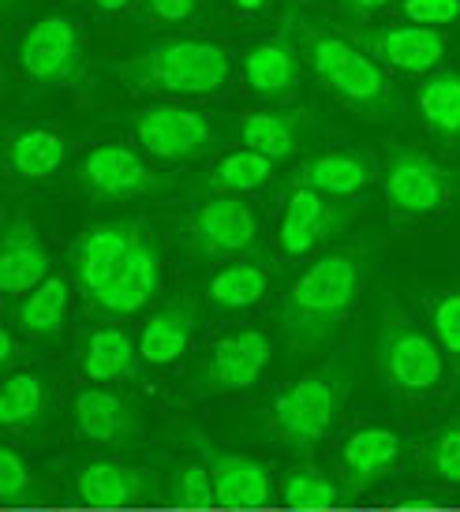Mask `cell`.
I'll use <instances>...</instances> for the list:
<instances>
[{
    "mask_svg": "<svg viewBox=\"0 0 460 512\" xmlns=\"http://www.w3.org/2000/svg\"><path fill=\"white\" fill-rule=\"evenodd\" d=\"M68 143L57 131L45 128H19L8 135V165L23 180H45L64 165Z\"/></svg>",
    "mask_w": 460,
    "mask_h": 512,
    "instance_id": "28",
    "label": "cell"
},
{
    "mask_svg": "<svg viewBox=\"0 0 460 512\" xmlns=\"http://www.w3.org/2000/svg\"><path fill=\"white\" fill-rule=\"evenodd\" d=\"M139 236L143 232L135 221H101L79 232V240L72 243V281L79 285V292L87 299L98 296Z\"/></svg>",
    "mask_w": 460,
    "mask_h": 512,
    "instance_id": "12",
    "label": "cell"
},
{
    "mask_svg": "<svg viewBox=\"0 0 460 512\" xmlns=\"http://www.w3.org/2000/svg\"><path fill=\"white\" fill-rule=\"evenodd\" d=\"M419 116L442 143H460V72H434L416 90Z\"/></svg>",
    "mask_w": 460,
    "mask_h": 512,
    "instance_id": "27",
    "label": "cell"
},
{
    "mask_svg": "<svg viewBox=\"0 0 460 512\" xmlns=\"http://www.w3.org/2000/svg\"><path fill=\"white\" fill-rule=\"evenodd\" d=\"M345 382L337 374H307L274 397V430L288 445H315L333 430Z\"/></svg>",
    "mask_w": 460,
    "mask_h": 512,
    "instance_id": "4",
    "label": "cell"
},
{
    "mask_svg": "<svg viewBox=\"0 0 460 512\" xmlns=\"http://www.w3.org/2000/svg\"><path fill=\"white\" fill-rule=\"evenodd\" d=\"M116 79L161 98H217L232 83V57L210 38H165L116 64Z\"/></svg>",
    "mask_w": 460,
    "mask_h": 512,
    "instance_id": "2",
    "label": "cell"
},
{
    "mask_svg": "<svg viewBox=\"0 0 460 512\" xmlns=\"http://www.w3.org/2000/svg\"><path fill=\"white\" fill-rule=\"evenodd\" d=\"M72 419L75 430L94 445H120V441H131V434H135V408L116 393H105L94 385L75 397Z\"/></svg>",
    "mask_w": 460,
    "mask_h": 512,
    "instance_id": "20",
    "label": "cell"
},
{
    "mask_svg": "<svg viewBox=\"0 0 460 512\" xmlns=\"http://www.w3.org/2000/svg\"><path fill=\"white\" fill-rule=\"evenodd\" d=\"M434 341L446 356L460 359V292H446V296L434 299L431 311Z\"/></svg>",
    "mask_w": 460,
    "mask_h": 512,
    "instance_id": "35",
    "label": "cell"
},
{
    "mask_svg": "<svg viewBox=\"0 0 460 512\" xmlns=\"http://www.w3.org/2000/svg\"><path fill=\"white\" fill-rule=\"evenodd\" d=\"M356 49H360V45L348 42V38H337V34H322V30H315V34H307V49H303V53H307L311 72L330 86L337 75L345 72L348 60L356 57Z\"/></svg>",
    "mask_w": 460,
    "mask_h": 512,
    "instance_id": "33",
    "label": "cell"
},
{
    "mask_svg": "<svg viewBox=\"0 0 460 512\" xmlns=\"http://www.w3.org/2000/svg\"><path fill=\"white\" fill-rule=\"evenodd\" d=\"M389 0H341V8H345L348 15H352V19H371L374 12H382V8H386Z\"/></svg>",
    "mask_w": 460,
    "mask_h": 512,
    "instance_id": "40",
    "label": "cell"
},
{
    "mask_svg": "<svg viewBox=\"0 0 460 512\" xmlns=\"http://www.w3.org/2000/svg\"><path fill=\"white\" fill-rule=\"evenodd\" d=\"M431 464L438 471V479L446 483H460V423L446 427L431 445Z\"/></svg>",
    "mask_w": 460,
    "mask_h": 512,
    "instance_id": "38",
    "label": "cell"
},
{
    "mask_svg": "<svg viewBox=\"0 0 460 512\" xmlns=\"http://www.w3.org/2000/svg\"><path fill=\"white\" fill-rule=\"evenodd\" d=\"M173 501L180 509H210L217 505L214 475L206 464H184L173 475Z\"/></svg>",
    "mask_w": 460,
    "mask_h": 512,
    "instance_id": "34",
    "label": "cell"
},
{
    "mask_svg": "<svg viewBox=\"0 0 460 512\" xmlns=\"http://www.w3.org/2000/svg\"><path fill=\"white\" fill-rule=\"evenodd\" d=\"M363 288V258L356 251H330L315 258L292 281L281 303V329L292 352H311L352 311Z\"/></svg>",
    "mask_w": 460,
    "mask_h": 512,
    "instance_id": "1",
    "label": "cell"
},
{
    "mask_svg": "<svg viewBox=\"0 0 460 512\" xmlns=\"http://www.w3.org/2000/svg\"><path fill=\"white\" fill-rule=\"evenodd\" d=\"M34 494V471L27 468V460L15 449H0V501H23Z\"/></svg>",
    "mask_w": 460,
    "mask_h": 512,
    "instance_id": "36",
    "label": "cell"
},
{
    "mask_svg": "<svg viewBox=\"0 0 460 512\" xmlns=\"http://www.w3.org/2000/svg\"><path fill=\"white\" fill-rule=\"evenodd\" d=\"M68 311H72V281L49 277L15 303V329L30 341H53L68 322Z\"/></svg>",
    "mask_w": 460,
    "mask_h": 512,
    "instance_id": "22",
    "label": "cell"
},
{
    "mask_svg": "<svg viewBox=\"0 0 460 512\" xmlns=\"http://www.w3.org/2000/svg\"><path fill=\"white\" fill-rule=\"evenodd\" d=\"M199 329V314L191 303H173L161 307L146 318V326L139 329V356L150 367H169L191 348V337Z\"/></svg>",
    "mask_w": 460,
    "mask_h": 512,
    "instance_id": "21",
    "label": "cell"
},
{
    "mask_svg": "<svg viewBox=\"0 0 460 512\" xmlns=\"http://www.w3.org/2000/svg\"><path fill=\"white\" fill-rule=\"evenodd\" d=\"M199 445L206 449V468L214 475L221 509H262L266 501L274 498V475L262 460L240 453H221V449H210L206 441H199Z\"/></svg>",
    "mask_w": 460,
    "mask_h": 512,
    "instance_id": "16",
    "label": "cell"
},
{
    "mask_svg": "<svg viewBox=\"0 0 460 512\" xmlns=\"http://www.w3.org/2000/svg\"><path fill=\"white\" fill-rule=\"evenodd\" d=\"M75 483H79V498L90 509H128L150 498V475L116 460H90L87 468H79Z\"/></svg>",
    "mask_w": 460,
    "mask_h": 512,
    "instance_id": "18",
    "label": "cell"
},
{
    "mask_svg": "<svg viewBox=\"0 0 460 512\" xmlns=\"http://www.w3.org/2000/svg\"><path fill=\"white\" fill-rule=\"evenodd\" d=\"M232 8H240V12H266L274 0H229Z\"/></svg>",
    "mask_w": 460,
    "mask_h": 512,
    "instance_id": "42",
    "label": "cell"
},
{
    "mask_svg": "<svg viewBox=\"0 0 460 512\" xmlns=\"http://www.w3.org/2000/svg\"><path fill=\"white\" fill-rule=\"evenodd\" d=\"M378 367L397 393L419 397L442 382L446 374V352L438 348L434 337L408 322H389L378 333Z\"/></svg>",
    "mask_w": 460,
    "mask_h": 512,
    "instance_id": "6",
    "label": "cell"
},
{
    "mask_svg": "<svg viewBox=\"0 0 460 512\" xmlns=\"http://www.w3.org/2000/svg\"><path fill=\"white\" fill-rule=\"evenodd\" d=\"M139 344H131V337L120 326H101L94 329L83 344V378L94 385L105 382H128L139 374Z\"/></svg>",
    "mask_w": 460,
    "mask_h": 512,
    "instance_id": "23",
    "label": "cell"
},
{
    "mask_svg": "<svg viewBox=\"0 0 460 512\" xmlns=\"http://www.w3.org/2000/svg\"><path fill=\"white\" fill-rule=\"evenodd\" d=\"M330 90L341 101L356 105L360 113H393L397 109V90L389 83L386 68L374 57H367L363 49H356V57L345 64V72L330 83Z\"/></svg>",
    "mask_w": 460,
    "mask_h": 512,
    "instance_id": "24",
    "label": "cell"
},
{
    "mask_svg": "<svg viewBox=\"0 0 460 512\" xmlns=\"http://www.w3.org/2000/svg\"><path fill=\"white\" fill-rule=\"evenodd\" d=\"M53 277V258L45 251L38 228L27 217L8 221L0 236V292L12 299H23L27 292Z\"/></svg>",
    "mask_w": 460,
    "mask_h": 512,
    "instance_id": "15",
    "label": "cell"
},
{
    "mask_svg": "<svg viewBox=\"0 0 460 512\" xmlns=\"http://www.w3.org/2000/svg\"><path fill=\"white\" fill-rule=\"evenodd\" d=\"M135 143L143 154L169 161V165H191L214 146V124L195 109L184 105H146L131 116Z\"/></svg>",
    "mask_w": 460,
    "mask_h": 512,
    "instance_id": "5",
    "label": "cell"
},
{
    "mask_svg": "<svg viewBox=\"0 0 460 512\" xmlns=\"http://www.w3.org/2000/svg\"><path fill=\"white\" fill-rule=\"evenodd\" d=\"M161 292V251L154 240L139 236L128 258L116 266V273L105 281L98 296H90V311L109 318H128L150 307Z\"/></svg>",
    "mask_w": 460,
    "mask_h": 512,
    "instance_id": "10",
    "label": "cell"
},
{
    "mask_svg": "<svg viewBox=\"0 0 460 512\" xmlns=\"http://www.w3.org/2000/svg\"><path fill=\"white\" fill-rule=\"evenodd\" d=\"M0 367H15V333L12 329L0 333Z\"/></svg>",
    "mask_w": 460,
    "mask_h": 512,
    "instance_id": "41",
    "label": "cell"
},
{
    "mask_svg": "<svg viewBox=\"0 0 460 512\" xmlns=\"http://www.w3.org/2000/svg\"><path fill=\"white\" fill-rule=\"evenodd\" d=\"M352 210L333 206L326 195H318L311 187L292 184L285 195V210H281V225H277V247L285 258L311 255L318 243L341 232Z\"/></svg>",
    "mask_w": 460,
    "mask_h": 512,
    "instance_id": "11",
    "label": "cell"
},
{
    "mask_svg": "<svg viewBox=\"0 0 460 512\" xmlns=\"http://www.w3.org/2000/svg\"><path fill=\"white\" fill-rule=\"evenodd\" d=\"M15 4H19V0H4V8H15Z\"/></svg>",
    "mask_w": 460,
    "mask_h": 512,
    "instance_id": "44",
    "label": "cell"
},
{
    "mask_svg": "<svg viewBox=\"0 0 460 512\" xmlns=\"http://www.w3.org/2000/svg\"><path fill=\"white\" fill-rule=\"evenodd\" d=\"M195 8H199V0H146V15L158 19V23H169V27L187 23L195 15Z\"/></svg>",
    "mask_w": 460,
    "mask_h": 512,
    "instance_id": "39",
    "label": "cell"
},
{
    "mask_svg": "<svg viewBox=\"0 0 460 512\" xmlns=\"http://www.w3.org/2000/svg\"><path fill=\"white\" fill-rule=\"evenodd\" d=\"M367 57H374L378 64H389L404 75H434L438 64L446 60V42L442 34L431 27H378V30H360L356 34Z\"/></svg>",
    "mask_w": 460,
    "mask_h": 512,
    "instance_id": "13",
    "label": "cell"
},
{
    "mask_svg": "<svg viewBox=\"0 0 460 512\" xmlns=\"http://www.w3.org/2000/svg\"><path fill=\"white\" fill-rule=\"evenodd\" d=\"M367 176H371V169H367V161L360 154L337 150V154L307 157L292 184L311 187V191L326 195L330 202H341V199H352V195H363Z\"/></svg>",
    "mask_w": 460,
    "mask_h": 512,
    "instance_id": "26",
    "label": "cell"
},
{
    "mask_svg": "<svg viewBox=\"0 0 460 512\" xmlns=\"http://www.w3.org/2000/svg\"><path fill=\"white\" fill-rule=\"evenodd\" d=\"M274 165L277 161H270L266 154H255V150L240 146V150L225 154L210 169V187L217 195H251L274 176Z\"/></svg>",
    "mask_w": 460,
    "mask_h": 512,
    "instance_id": "30",
    "label": "cell"
},
{
    "mask_svg": "<svg viewBox=\"0 0 460 512\" xmlns=\"http://www.w3.org/2000/svg\"><path fill=\"white\" fill-rule=\"evenodd\" d=\"M259 243V214L244 195H214L191 214V251L199 258H240Z\"/></svg>",
    "mask_w": 460,
    "mask_h": 512,
    "instance_id": "7",
    "label": "cell"
},
{
    "mask_svg": "<svg viewBox=\"0 0 460 512\" xmlns=\"http://www.w3.org/2000/svg\"><path fill=\"white\" fill-rule=\"evenodd\" d=\"M404 15L416 27H446L460 19V0H401Z\"/></svg>",
    "mask_w": 460,
    "mask_h": 512,
    "instance_id": "37",
    "label": "cell"
},
{
    "mask_svg": "<svg viewBox=\"0 0 460 512\" xmlns=\"http://www.w3.org/2000/svg\"><path fill=\"white\" fill-rule=\"evenodd\" d=\"M94 4H98V12H128L131 4H135V0H94Z\"/></svg>",
    "mask_w": 460,
    "mask_h": 512,
    "instance_id": "43",
    "label": "cell"
},
{
    "mask_svg": "<svg viewBox=\"0 0 460 512\" xmlns=\"http://www.w3.org/2000/svg\"><path fill=\"white\" fill-rule=\"evenodd\" d=\"M45 412V382L38 374H8L0 382V427L19 430L38 423Z\"/></svg>",
    "mask_w": 460,
    "mask_h": 512,
    "instance_id": "31",
    "label": "cell"
},
{
    "mask_svg": "<svg viewBox=\"0 0 460 512\" xmlns=\"http://www.w3.org/2000/svg\"><path fill=\"white\" fill-rule=\"evenodd\" d=\"M270 288V273L262 262H229L225 270H217L206 285V299L217 311H247L255 307Z\"/></svg>",
    "mask_w": 460,
    "mask_h": 512,
    "instance_id": "29",
    "label": "cell"
},
{
    "mask_svg": "<svg viewBox=\"0 0 460 512\" xmlns=\"http://www.w3.org/2000/svg\"><path fill=\"white\" fill-rule=\"evenodd\" d=\"M281 501H285L288 509H300V512L330 509V505H337V486L315 464H300V468H292L281 479Z\"/></svg>",
    "mask_w": 460,
    "mask_h": 512,
    "instance_id": "32",
    "label": "cell"
},
{
    "mask_svg": "<svg viewBox=\"0 0 460 512\" xmlns=\"http://www.w3.org/2000/svg\"><path fill=\"white\" fill-rule=\"evenodd\" d=\"M307 120L311 116L303 109H262V113H247L236 120V139L255 150V154H266L270 161H285V157L296 154L300 139L307 135Z\"/></svg>",
    "mask_w": 460,
    "mask_h": 512,
    "instance_id": "19",
    "label": "cell"
},
{
    "mask_svg": "<svg viewBox=\"0 0 460 512\" xmlns=\"http://www.w3.org/2000/svg\"><path fill=\"white\" fill-rule=\"evenodd\" d=\"M274 356V344L262 329H240L229 333L210 348L206 367H202V382L217 389V393H236V389H251L259 382Z\"/></svg>",
    "mask_w": 460,
    "mask_h": 512,
    "instance_id": "14",
    "label": "cell"
},
{
    "mask_svg": "<svg viewBox=\"0 0 460 512\" xmlns=\"http://www.w3.org/2000/svg\"><path fill=\"white\" fill-rule=\"evenodd\" d=\"M401 453H404L401 438L389 427H360L345 441L341 464H345L348 479L363 490L367 483H374V479H382V475H389V471L397 468Z\"/></svg>",
    "mask_w": 460,
    "mask_h": 512,
    "instance_id": "25",
    "label": "cell"
},
{
    "mask_svg": "<svg viewBox=\"0 0 460 512\" xmlns=\"http://www.w3.org/2000/svg\"><path fill=\"white\" fill-rule=\"evenodd\" d=\"M79 180H83V187H87L94 199H105V202L143 199V195H158V191L169 187L165 176H158L143 157L124 143L94 146L83 157V165H79Z\"/></svg>",
    "mask_w": 460,
    "mask_h": 512,
    "instance_id": "8",
    "label": "cell"
},
{
    "mask_svg": "<svg viewBox=\"0 0 460 512\" xmlns=\"http://www.w3.org/2000/svg\"><path fill=\"white\" fill-rule=\"evenodd\" d=\"M382 195L389 210L401 217H431L449 199V176L434 157L419 150H397L386 161Z\"/></svg>",
    "mask_w": 460,
    "mask_h": 512,
    "instance_id": "9",
    "label": "cell"
},
{
    "mask_svg": "<svg viewBox=\"0 0 460 512\" xmlns=\"http://www.w3.org/2000/svg\"><path fill=\"white\" fill-rule=\"evenodd\" d=\"M15 64L30 83L64 86L83 75V38L68 15H42L23 30L15 45Z\"/></svg>",
    "mask_w": 460,
    "mask_h": 512,
    "instance_id": "3",
    "label": "cell"
},
{
    "mask_svg": "<svg viewBox=\"0 0 460 512\" xmlns=\"http://www.w3.org/2000/svg\"><path fill=\"white\" fill-rule=\"evenodd\" d=\"M244 83L262 101L296 98L303 83V64L296 42L288 34H281V38H270V42H259L255 49H247Z\"/></svg>",
    "mask_w": 460,
    "mask_h": 512,
    "instance_id": "17",
    "label": "cell"
}]
</instances>
